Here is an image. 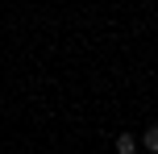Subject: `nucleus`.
<instances>
[{"label": "nucleus", "instance_id": "obj_1", "mask_svg": "<svg viewBox=\"0 0 158 154\" xmlns=\"http://www.w3.org/2000/svg\"><path fill=\"white\" fill-rule=\"evenodd\" d=\"M137 150V138L133 133H117V154H133Z\"/></svg>", "mask_w": 158, "mask_h": 154}, {"label": "nucleus", "instance_id": "obj_2", "mask_svg": "<svg viewBox=\"0 0 158 154\" xmlns=\"http://www.w3.org/2000/svg\"><path fill=\"white\" fill-rule=\"evenodd\" d=\"M142 146L150 150V154H158V125H150V129L142 133Z\"/></svg>", "mask_w": 158, "mask_h": 154}]
</instances>
